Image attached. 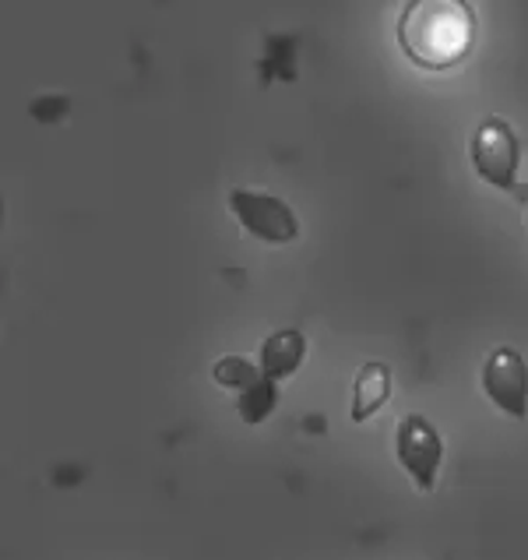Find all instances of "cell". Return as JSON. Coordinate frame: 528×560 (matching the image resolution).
Returning <instances> with one entry per match:
<instances>
[{
  "mask_svg": "<svg viewBox=\"0 0 528 560\" xmlns=\"http://www.w3.org/2000/svg\"><path fill=\"white\" fill-rule=\"evenodd\" d=\"M398 43L412 63L426 71H447L472 50L476 11L466 0H412L398 19Z\"/></svg>",
  "mask_w": 528,
  "mask_h": 560,
  "instance_id": "1",
  "label": "cell"
},
{
  "mask_svg": "<svg viewBox=\"0 0 528 560\" xmlns=\"http://www.w3.org/2000/svg\"><path fill=\"white\" fill-rule=\"evenodd\" d=\"M472 163L479 170V177L486 184L511 190L521 201H528V187H521L518 177V163H521V145L518 135L511 131V124L501 117H486L479 124V131L472 138Z\"/></svg>",
  "mask_w": 528,
  "mask_h": 560,
  "instance_id": "2",
  "label": "cell"
},
{
  "mask_svg": "<svg viewBox=\"0 0 528 560\" xmlns=\"http://www.w3.org/2000/svg\"><path fill=\"white\" fill-rule=\"evenodd\" d=\"M395 452H398V462L406 466V472L415 479V487L434 490L437 472H441V458H444V444L437 438V430L430 427L426 416L412 412L398 423Z\"/></svg>",
  "mask_w": 528,
  "mask_h": 560,
  "instance_id": "3",
  "label": "cell"
},
{
  "mask_svg": "<svg viewBox=\"0 0 528 560\" xmlns=\"http://www.w3.org/2000/svg\"><path fill=\"white\" fill-rule=\"evenodd\" d=\"M230 208L244 222V230L265 240V244H290V240L300 236V222L293 215V208L271 195H261V190H244V187L233 190Z\"/></svg>",
  "mask_w": 528,
  "mask_h": 560,
  "instance_id": "4",
  "label": "cell"
},
{
  "mask_svg": "<svg viewBox=\"0 0 528 560\" xmlns=\"http://www.w3.org/2000/svg\"><path fill=\"white\" fill-rule=\"evenodd\" d=\"M483 388L493 406H501L507 416L525 420L528 416V363L518 349H493L483 366Z\"/></svg>",
  "mask_w": 528,
  "mask_h": 560,
  "instance_id": "5",
  "label": "cell"
},
{
  "mask_svg": "<svg viewBox=\"0 0 528 560\" xmlns=\"http://www.w3.org/2000/svg\"><path fill=\"white\" fill-rule=\"evenodd\" d=\"M303 357H307V339H303L296 328L275 331V335H268L261 346V374L271 381L290 377V374H296Z\"/></svg>",
  "mask_w": 528,
  "mask_h": 560,
  "instance_id": "6",
  "label": "cell"
},
{
  "mask_svg": "<svg viewBox=\"0 0 528 560\" xmlns=\"http://www.w3.org/2000/svg\"><path fill=\"white\" fill-rule=\"evenodd\" d=\"M391 395V371L384 363H363L356 384H352V420L363 423L388 402Z\"/></svg>",
  "mask_w": 528,
  "mask_h": 560,
  "instance_id": "7",
  "label": "cell"
},
{
  "mask_svg": "<svg viewBox=\"0 0 528 560\" xmlns=\"http://www.w3.org/2000/svg\"><path fill=\"white\" fill-rule=\"evenodd\" d=\"M279 406V384L271 381V377H261L254 388H247V392H239V402H236V409H239V416H244L247 423H261V420H268V412Z\"/></svg>",
  "mask_w": 528,
  "mask_h": 560,
  "instance_id": "8",
  "label": "cell"
},
{
  "mask_svg": "<svg viewBox=\"0 0 528 560\" xmlns=\"http://www.w3.org/2000/svg\"><path fill=\"white\" fill-rule=\"evenodd\" d=\"M212 377L222 384V388L247 392V388H254V384H258L265 374H261V366H254V363L244 360V357H222V360L215 363Z\"/></svg>",
  "mask_w": 528,
  "mask_h": 560,
  "instance_id": "9",
  "label": "cell"
}]
</instances>
